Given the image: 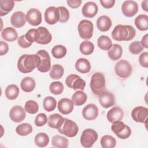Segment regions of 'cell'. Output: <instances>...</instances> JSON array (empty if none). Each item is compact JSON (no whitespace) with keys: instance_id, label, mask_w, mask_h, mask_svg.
Segmentation results:
<instances>
[{"instance_id":"cell-50","label":"cell","mask_w":148,"mask_h":148,"mask_svg":"<svg viewBox=\"0 0 148 148\" xmlns=\"http://www.w3.org/2000/svg\"><path fill=\"white\" fill-rule=\"evenodd\" d=\"M99 2L103 8L106 9H110L114 6L115 1L114 0H100Z\"/></svg>"},{"instance_id":"cell-30","label":"cell","mask_w":148,"mask_h":148,"mask_svg":"<svg viewBox=\"0 0 148 148\" xmlns=\"http://www.w3.org/2000/svg\"><path fill=\"white\" fill-rule=\"evenodd\" d=\"M135 25L140 31H146L148 29V16L146 14H140L135 19Z\"/></svg>"},{"instance_id":"cell-41","label":"cell","mask_w":148,"mask_h":148,"mask_svg":"<svg viewBox=\"0 0 148 148\" xmlns=\"http://www.w3.org/2000/svg\"><path fill=\"white\" fill-rule=\"evenodd\" d=\"M66 48L63 45H58L53 47L51 49L52 56L57 59L62 58L64 57L66 54Z\"/></svg>"},{"instance_id":"cell-37","label":"cell","mask_w":148,"mask_h":148,"mask_svg":"<svg viewBox=\"0 0 148 148\" xmlns=\"http://www.w3.org/2000/svg\"><path fill=\"white\" fill-rule=\"evenodd\" d=\"M79 50L81 53L83 55L88 56L93 53L94 50V45L91 42L85 40L80 43Z\"/></svg>"},{"instance_id":"cell-48","label":"cell","mask_w":148,"mask_h":148,"mask_svg":"<svg viewBox=\"0 0 148 148\" xmlns=\"http://www.w3.org/2000/svg\"><path fill=\"white\" fill-rule=\"evenodd\" d=\"M139 62L142 66L146 68L148 67V53L147 51L142 53L139 56Z\"/></svg>"},{"instance_id":"cell-20","label":"cell","mask_w":148,"mask_h":148,"mask_svg":"<svg viewBox=\"0 0 148 148\" xmlns=\"http://www.w3.org/2000/svg\"><path fill=\"white\" fill-rule=\"evenodd\" d=\"M26 16L21 11L14 12L10 17V23L14 28H21L26 23Z\"/></svg>"},{"instance_id":"cell-15","label":"cell","mask_w":148,"mask_h":148,"mask_svg":"<svg viewBox=\"0 0 148 148\" xmlns=\"http://www.w3.org/2000/svg\"><path fill=\"white\" fill-rule=\"evenodd\" d=\"M121 10L124 15L131 17L134 16L138 11V5L134 1H125L121 5Z\"/></svg>"},{"instance_id":"cell-4","label":"cell","mask_w":148,"mask_h":148,"mask_svg":"<svg viewBox=\"0 0 148 148\" xmlns=\"http://www.w3.org/2000/svg\"><path fill=\"white\" fill-rule=\"evenodd\" d=\"M57 130L60 134L67 137L72 138L77 135L79 128L75 122L68 119L64 118L62 124Z\"/></svg>"},{"instance_id":"cell-28","label":"cell","mask_w":148,"mask_h":148,"mask_svg":"<svg viewBox=\"0 0 148 148\" xmlns=\"http://www.w3.org/2000/svg\"><path fill=\"white\" fill-rule=\"evenodd\" d=\"M36 83L35 80L31 77H25L20 83V87L24 91L29 92L32 91L35 88Z\"/></svg>"},{"instance_id":"cell-34","label":"cell","mask_w":148,"mask_h":148,"mask_svg":"<svg viewBox=\"0 0 148 148\" xmlns=\"http://www.w3.org/2000/svg\"><path fill=\"white\" fill-rule=\"evenodd\" d=\"M64 69L60 64L53 65L50 70L49 76L53 79H60L64 75Z\"/></svg>"},{"instance_id":"cell-43","label":"cell","mask_w":148,"mask_h":148,"mask_svg":"<svg viewBox=\"0 0 148 148\" xmlns=\"http://www.w3.org/2000/svg\"><path fill=\"white\" fill-rule=\"evenodd\" d=\"M25 110L29 114H35L38 112L39 106L36 102L33 100H28L25 103Z\"/></svg>"},{"instance_id":"cell-49","label":"cell","mask_w":148,"mask_h":148,"mask_svg":"<svg viewBox=\"0 0 148 148\" xmlns=\"http://www.w3.org/2000/svg\"><path fill=\"white\" fill-rule=\"evenodd\" d=\"M18 44L22 48H27L31 46L32 43L29 42L25 38V35L20 36L18 39Z\"/></svg>"},{"instance_id":"cell-25","label":"cell","mask_w":148,"mask_h":148,"mask_svg":"<svg viewBox=\"0 0 148 148\" xmlns=\"http://www.w3.org/2000/svg\"><path fill=\"white\" fill-rule=\"evenodd\" d=\"M64 120V118L58 113H54L49 116L47 123L50 127L58 130Z\"/></svg>"},{"instance_id":"cell-27","label":"cell","mask_w":148,"mask_h":148,"mask_svg":"<svg viewBox=\"0 0 148 148\" xmlns=\"http://www.w3.org/2000/svg\"><path fill=\"white\" fill-rule=\"evenodd\" d=\"M123 54V49L121 46L118 44H113L112 47L108 50L109 57L113 61L119 60Z\"/></svg>"},{"instance_id":"cell-39","label":"cell","mask_w":148,"mask_h":148,"mask_svg":"<svg viewBox=\"0 0 148 148\" xmlns=\"http://www.w3.org/2000/svg\"><path fill=\"white\" fill-rule=\"evenodd\" d=\"M57 106V101L56 99L51 96L46 97L43 101V106L44 109L47 112L53 111Z\"/></svg>"},{"instance_id":"cell-54","label":"cell","mask_w":148,"mask_h":148,"mask_svg":"<svg viewBox=\"0 0 148 148\" xmlns=\"http://www.w3.org/2000/svg\"><path fill=\"white\" fill-rule=\"evenodd\" d=\"M147 4H148V1L147 0H145V1H143L142 2V8L143 9V10H144L146 12L148 11V6H147Z\"/></svg>"},{"instance_id":"cell-2","label":"cell","mask_w":148,"mask_h":148,"mask_svg":"<svg viewBox=\"0 0 148 148\" xmlns=\"http://www.w3.org/2000/svg\"><path fill=\"white\" fill-rule=\"evenodd\" d=\"M136 35L135 29L130 25H116L112 32V38L117 41L131 40Z\"/></svg>"},{"instance_id":"cell-47","label":"cell","mask_w":148,"mask_h":148,"mask_svg":"<svg viewBox=\"0 0 148 148\" xmlns=\"http://www.w3.org/2000/svg\"><path fill=\"white\" fill-rule=\"evenodd\" d=\"M47 117L46 114L40 113L37 114L35 119V124L37 127H42L47 122Z\"/></svg>"},{"instance_id":"cell-10","label":"cell","mask_w":148,"mask_h":148,"mask_svg":"<svg viewBox=\"0 0 148 148\" xmlns=\"http://www.w3.org/2000/svg\"><path fill=\"white\" fill-rule=\"evenodd\" d=\"M36 54L40 58V64L36 68L37 69L43 73L49 71L51 69V60L48 52L45 50H40L36 53Z\"/></svg>"},{"instance_id":"cell-26","label":"cell","mask_w":148,"mask_h":148,"mask_svg":"<svg viewBox=\"0 0 148 148\" xmlns=\"http://www.w3.org/2000/svg\"><path fill=\"white\" fill-rule=\"evenodd\" d=\"M2 38L8 42H13L17 39L18 35L16 30L12 27H8L5 28L1 32Z\"/></svg>"},{"instance_id":"cell-53","label":"cell","mask_w":148,"mask_h":148,"mask_svg":"<svg viewBox=\"0 0 148 148\" xmlns=\"http://www.w3.org/2000/svg\"><path fill=\"white\" fill-rule=\"evenodd\" d=\"M147 38H148V37H147V34L143 36V38H142L141 41L140 42L141 45L143 46V48H146V49H147V48H148V45H147Z\"/></svg>"},{"instance_id":"cell-12","label":"cell","mask_w":148,"mask_h":148,"mask_svg":"<svg viewBox=\"0 0 148 148\" xmlns=\"http://www.w3.org/2000/svg\"><path fill=\"white\" fill-rule=\"evenodd\" d=\"M60 13L58 8L50 6L45 12V20L48 24L53 25L59 21Z\"/></svg>"},{"instance_id":"cell-36","label":"cell","mask_w":148,"mask_h":148,"mask_svg":"<svg viewBox=\"0 0 148 148\" xmlns=\"http://www.w3.org/2000/svg\"><path fill=\"white\" fill-rule=\"evenodd\" d=\"M34 141L37 146L44 147L49 143V137L46 133L40 132L35 136Z\"/></svg>"},{"instance_id":"cell-1","label":"cell","mask_w":148,"mask_h":148,"mask_svg":"<svg viewBox=\"0 0 148 148\" xmlns=\"http://www.w3.org/2000/svg\"><path fill=\"white\" fill-rule=\"evenodd\" d=\"M40 62V57L35 54H25L20 57L17 61V68L23 73H28L37 68Z\"/></svg>"},{"instance_id":"cell-24","label":"cell","mask_w":148,"mask_h":148,"mask_svg":"<svg viewBox=\"0 0 148 148\" xmlns=\"http://www.w3.org/2000/svg\"><path fill=\"white\" fill-rule=\"evenodd\" d=\"M37 29L40 32V38L36 43L40 45L49 43L52 39V36L49 30L44 27H39Z\"/></svg>"},{"instance_id":"cell-31","label":"cell","mask_w":148,"mask_h":148,"mask_svg":"<svg viewBox=\"0 0 148 148\" xmlns=\"http://www.w3.org/2000/svg\"><path fill=\"white\" fill-rule=\"evenodd\" d=\"M68 140L64 136L56 135L52 138L51 144L57 148H66L68 146Z\"/></svg>"},{"instance_id":"cell-13","label":"cell","mask_w":148,"mask_h":148,"mask_svg":"<svg viewBox=\"0 0 148 148\" xmlns=\"http://www.w3.org/2000/svg\"><path fill=\"white\" fill-rule=\"evenodd\" d=\"M25 17L28 23L33 26L39 25L42 21L41 12L35 8L29 9L27 12Z\"/></svg>"},{"instance_id":"cell-9","label":"cell","mask_w":148,"mask_h":148,"mask_svg":"<svg viewBox=\"0 0 148 148\" xmlns=\"http://www.w3.org/2000/svg\"><path fill=\"white\" fill-rule=\"evenodd\" d=\"M66 86L74 90L83 91L86 86V82L79 76L75 74L68 75L65 79Z\"/></svg>"},{"instance_id":"cell-45","label":"cell","mask_w":148,"mask_h":148,"mask_svg":"<svg viewBox=\"0 0 148 148\" xmlns=\"http://www.w3.org/2000/svg\"><path fill=\"white\" fill-rule=\"evenodd\" d=\"M129 50L133 54H139L144 49L143 46L141 45L139 41L136 40L130 43L129 46Z\"/></svg>"},{"instance_id":"cell-46","label":"cell","mask_w":148,"mask_h":148,"mask_svg":"<svg viewBox=\"0 0 148 148\" xmlns=\"http://www.w3.org/2000/svg\"><path fill=\"white\" fill-rule=\"evenodd\" d=\"M58 9L60 13L59 22L64 23L68 21L69 18V12L68 10L64 6H59Z\"/></svg>"},{"instance_id":"cell-40","label":"cell","mask_w":148,"mask_h":148,"mask_svg":"<svg viewBox=\"0 0 148 148\" xmlns=\"http://www.w3.org/2000/svg\"><path fill=\"white\" fill-rule=\"evenodd\" d=\"M33 131L32 127L28 123H23L18 126L16 128V133L20 136H27L30 134Z\"/></svg>"},{"instance_id":"cell-18","label":"cell","mask_w":148,"mask_h":148,"mask_svg":"<svg viewBox=\"0 0 148 148\" xmlns=\"http://www.w3.org/2000/svg\"><path fill=\"white\" fill-rule=\"evenodd\" d=\"M74 103L70 99L64 98L61 99L58 102V109L63 114L71 113L73 109Z\"/></svg>"},{"instance_id":"cell-14","label":"cell","mask_w":148,"mask_h":148,"mask_svg":"<svg viewBox=\"0 0 148 148\" xmlns=\"http://www.w3.org/2000/svg\"><path fill=\"white\" fill-rule=\"evenodd\" d=\"M26 116L25 110L19 105L13 106L9 112V117L10 119L15 123H20L23 121Z\"/></svg>"},{"instance_id":"cell-51","label":"cell","mask_w":148,"mask_h":148,"mask_svg":"<svg viewBox=\"0 0 148 148\" xmlns=\"http://www.w3.org/2000/svg\"><path fill=\"white\" fill-rule=\"evenodd\" d=\"M9 51V46L7 43L3 41L0 42V55L3 56Z\"/></svg>"},{"instance_id":"cell-29","label":"cell","mask_w":148,"mask_h":148,"mask_svg":"<svg viewBox=\"0 0 148 148\" xmlns=\"http://www.w3.org/2000/svg\"><path fill=\"white\" fill-rule=\"evenodd\" d=\"M14 6V1L13 0L0 1V16H3L10 12Z\"/></svg>"},{"instance_id":"cell-22","label":"cell","mask_w":148,"mask_h":148,"mask_svg":"<svg viewBox=\"0 0 148 148\" xmlns=\"http://www.w3.org/2000/svg\"><path fill=\"white\" fill-rule=\"evenodd\" d=\"M97 27L101 32H106L112 27V20L108 16H101L97 18Z\"/></svg>"},{"instance_id":"cell-33","label":"cell","mask_w":148,"mask_h":148,"mask_svg":"<svg viewBox=\"0 0 148 148\" xmlns=\"http://www.w3.org/2000/svg\"><path fill=\"white\" fill-rule=\"evenodd\" d=\"M20 92L18 86L16 84H10L5 89V94L6 97L10 100H13L17 98Z\"/></svg>"},{"instance_id":"cell-38","label":"cell","mask_w":148,"mask_h":148,"mask_svg":"<svg viewBox=\"0 0 148 148\" xmlns=\"http://www.w3.org/2000/svg\"><path fill=\"white\" fill-rule=\"evenodd\" d=\"M100 143L103 148H113L116 145V140L112 136L106 135L102 137Z\"/></svg>"},{"instance_id":"cell-5","label":"cell","mask_w":148,"mask_h":148,"mask_svg":"<svg viewBox=\"0 0 148 148\" xmlns=\"http://www.w3.org/2000/svg\"><path fill=\"white\" fill-rule=\"evenodd\" d=\"M111 130L118 138L122 139H125L129 138L132 132L130 127L121 121L113 123L111 126Z\"/></svg>"},{"instance_id":"cell-17","label":"cell","mask_w":148,"mask_h":148,"mask_svg":"<svg viewBox=\"0 0 148 148\" xmlns=\"http://www.w3.org/2000/svg\"><path fill=\"white\" fill-rule=\"evenodd\" d=\"M99 102L103 108H109L114 105V96L112 92L105 91L99 95Z\"/></svg>"},{"instance_id":"cell-3","label":"cell","mask_w":148,"mask_h":148,"mask_svg":"<svg viewBox=\"0 0 148 148\" xmlns=\"http://www.w3.org/2000/svg\"><path fill=\"white\" fill-rule=\"evenodd\" d=\"M90 87L95 95H99L105 91V79L103 74L101 72L94 73L91 76Z\"/></svg>"},{"instance_id":"cell-35","label":"cell","mask_w":148,"mask_h":148,"mask_svg":"<svg viewBox=\"0 0 148 148\" xmlns=\"http://www.w3.org/2000/svg\"><path fill=\"white\" fill-rule=\"evenodd\" d=\"M97 45L101 50L108 51L112 47V42L110 38L108 36L101 35L97 40Z\"/></svg>"},{"instance_id":"cell-19","label":"cell","mask_w":148,"mask_h":148,"mask_svg":"<svg viewBox=\"0 0 148 148\" xmlns=\"http://www.w3.org/2000/svg\"><path fill=\"white\" fill-rule=\"evenodd\" d=\"M124 116V112L121 108L118 106H114L110 109L106 114L108 120L110 123H114L117 121L122 120Z\"/></svg>"},{"instance_id":"cell-52","label":"cell","mask_w":148,"mask_h":148,"mask_svg":"<svg viewBox=\"0 0 148 148\" xmlns=\"http://www.w3.org/2000/svg\"><path fill=\"white\" fill-rule=\"evenodd\" d=\"M66 2L68 5L71 8L76 9L80 6L82 1L81 0H68Z\"/></svg>"},{"instance_id":"cell-23","label":"cell","mask_w":148,"mask_h":148,"mask_svg":"<svg viewBox=\"0 0 148 148\" xmlns=\"http://www.w3.org/2000/svg\"><path fill=\"white\" fill-rule=\"evenodd\" d=\"M75 69L77 71L82 73H88L91 70V64L90 61L84 58H79L75 63Z\"/></svg>"},{"instance_id":"cell-11","label":"cell","mask_w":148,"mask_h":148,"mask_svg":"<svg viewBox=\"0 0 148 148\" xmlns=\"http://www.w3.org/2000/svg\"><path fill=\"white\" fill-rule=\"evenodd\" d=\"M148 116V109L142 106H136L134 108L131 112V117L132 119L138 123H146Z\"/></svg>"},{"instance_id":"cell-44","label":"cell","mask_w":148,"mask_h":148,"mask_svg":"<svg viewBox=\"0 0 148 148\" xmlns=\"http://www.w3.org/2000/svg\"><path fill=\"white\" fill-rule=\"evenodd\" d=\"M50 91L54 95L61 94L64 90V85L60 82H53L49 86Z\"/></svg>"},{"instance_id":"cell-42","label":"cell","mask_w":148,"mask_h":148,"mask_svg":"<svg viewBox=\"0 0 148 148\" xmlns=\"http://www.w3.org/2000/svg\"><path fill=\"white\" fill-rule=\"evenodd\" d=\"M26 39L30 43H32L34 42H36L40 38V32L38 29L31 28L29 29L27 33L25 34Z\"/></svg>"},{"instance_id":"cell-8","label":"cell","mask_w":148,"mask_h":148,"mask_svg":"<svg viewBox=\"0 0 148 148\" xmlns=\"http://www.w3.org/2000/svg\"><path fill=\"white\" fill-rule=\"evenodd\" d=\"M132 66L130 63L125 60L119 61L114 66L116 74L120 77L126 79L132 73Z\"/></svg>"},{"instance_id":"cell-7","label":"cell","mask_w":148,"mask_h":148,"mask_svg":"<svg viewBox=\"0 0 148 148\" xmlns=\"http://www.w3.org/2000/svg\"><path fill=\"white\" fill-rule=\"evenodd\" d=\"M97 132L91 128L84 130L80 136V143L82 146L86 148H90L92 146L98 139Z\"/></svg>"},{"instance_id":"cell-6","label":"cell","mask_w":148,"mask_h":148,"mask_svg":"<svg viewBox=\"0 0 148 148\" xmlns=\"http://www.w3.org/2000/svg\"><path fill=\"white\" fill-rule=\"evenodd\" d=\"M77 31L81 38L85 40H88L91 38L93 35V24L90 20H82L78 24Z\"/></svg>"},{"instance_id":"cell-21","label":"cell","mask_w":148,"mask_h":148,"mask_svg":"<svg viewBox=\"0 0 148 148\" xmlns=\"http://www.w3.org/2000/svg\"><path fill=\"white\" fill-rule=\"evenodd\" d=\"M98 8L97 5L94 2H87L83 6L82 12L83 15L88 18L94 17L98 13Z\"/></svg>"},{"instance_id":"cell-32","label":"cell","mask_w":148,"mask_h":148,"mask_svg":"<svg viewBox=\"0 0 148 148\" xmlns=\"http://www.w3.org/2000/svg\"><path fill=\"white\" fill-rule=\"evenodd\" d=\"M87 99V94L80 90L77 91L72 96V101L74 105L76 106H81L83 105L86 102Z\"/></svg>"},{"instance_id":"cell-16","label":"cell","mask_w":148,"mask_h":148,"mask_svg":"<svg viewBox=\"0 0 148 148\" xmlns=\"http://www.w3.org/2000/svg\"><path fill=\"white\" fill-rule=\"evenodd\" d=\"M82 116L87 120H93L98 116V108L94 103H89L82 110Z\"/></svg>"}]
</instances>
